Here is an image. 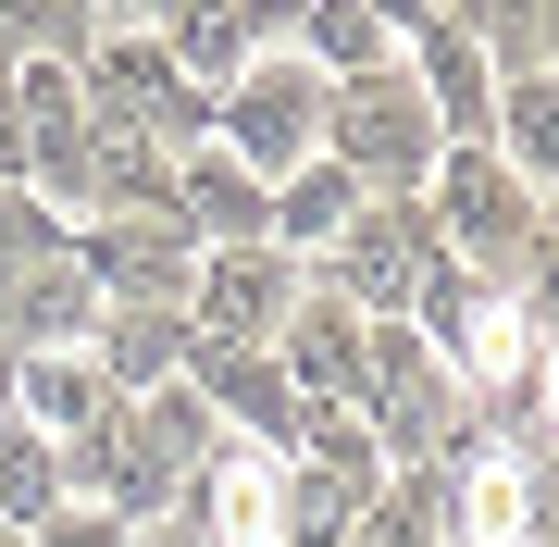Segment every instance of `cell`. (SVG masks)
I'll return each mask as SVG.
<instances>
[{
    "label": "cell",
    "instance_id": "cell-11",
    "mask_svg": "<svg viewBox=\"0 0 559 547\" xmlns=\"http://www.w3.org/2000/svg\"><path fill=\"white\" fill-rule=\"evenodd\" d=\"M112 411H124V399L100 385V361H87V348H38V361H13V424H38L50 448L100 436Z\"/></svg>",
    "mask_w": 559,
    "mask_h": 547
},
{
    "label": "cell",
    "instance_id": "cell-19",
    "mask_svg": "<svg viewBox=\"0 0 559 547\" xmlns=\"http://www.w3.org/2000/svg\"><path fill=\"white\" fill-rule=\"evenodd\" d=\"M25 547H138V523H124V510H87V498H62V510H50V523L25 535Z\"/></svg>",
    "mask_w": 559,
    "mask_h": 547
},
{
    "label": "cell",
    "instance_id": "cell-9",
    "mask_svg": "<svg viewBox=\"0 0 559 547\" xmlns=\"http://www.w3.org/2000/svg\"><path fill=\"white\" fill-rule=\"evenodd\" d=\"M187 385L212 399V424H249V436H299V385H286L274 348H212V336H187Z\"/></svg>",
    "mask_w": 559,
    "mask_h": 547
},
{
    "label": "cell",
    "instance_id": "cell-16",
    "mask_svg": "<svg viewBox=\"0 0 559 547\" xmlns=\"http://www.w3.org/2000/svg\"><path fill=\"white\" fill-rule=\"evenodd\" d=\"M50 510H62V448H50L38 424H0V523L38 535Z\"/></svg>",
    "mask_w": 559,
    "mask_h": 547
},
{
    "label": "cell",
    "instance_id": "cell-5",
    "mask_svg": "<svg viewBox=\"0 0 559 547\" xmlns=\"http://www.w3.org/2000/svg\"><path fill=\"white\" fill-rule=\"evenodd\" d=\"M436 224H423V200H360V224L336 249H323V299H348L360 324H411L423 274H436Z\"/></svg>",
    "mask_w": 559,
    "mask_h": 547
},
{
    "label": "cell",
    "instance_id": "cell-1",
    "mask_svg": "<svg viewBox=\"0 0 559 547\" xmlns=\"http://www.w3.org/2000/svg\"><path fill=\"white\" fill-rule=\"evenodd\" d=\"M423 224H436V249H448L473 286H510L522 249H535V224H547V200L498 163V150H436V175H423Z\"/></svg>",
    "mask_w": 559,
    "mask_h": 547
},
{
    "label": "cell",
    "instance_id": "cell-20",
    "mask_svg": "<svg viewBox=\"0 0 559 547\" xmlns=\"http://www.w3.org/2000/svg\"><path fill=\"white\" fill-rule=\"evenodd\" d=\"M510 286H522V299L547 311V324H559V212L535 224V249H522V274H510Z\"/></svg>",
    "mask_w": 559,
    "mask_h": 547
},
{
    "label": "cell",
    "instance_id": "cell-22",
    "mask_svg": "<svg viewBox=\"0 0 559 547\" xmlns=\"http://www.w3.org/2000/svg\"><path fill=\"white\" fill-rule=\"evenodd\" d=\"M0 424H13V348H0Z\"/></svg>",
    "mask_w": 559,
    "mask_h": 547
},
{
    "label": "cell",
    "instance_id": "cell-6",
    "mask_svg": "<svg viewBox=\"0 0 559 547\" xmlns=\"http://www.w3.org/2000/svg\"><path fill=\"white\" fill-rule=\"evenodd\" d=\"M299 311V262L274 237H237V249H200V286H187V336L212 348H274V324Z\"/></svg>",
    "mask_w": 559,
    "mask_h": 547
},
{
    "label": "cell",
    "instance_id": "cell-3",
    "mask_svg": "<svg viewBox=\"0 0 559 547\" xmlns=\"http://www.w3.org/2000/svg\"><path fill=\"white\" fill-rule=\"evenodd\" d=\"M323 112H336V75H323L311 50H261L249 75L212 100V150H237V163L274 187V175L323 163Z\"/></svg>",
    "mask_w": 559,
    "mask_h": 547
},
{
    "label": "cell",
    "instance_id": "cell-21",
    "mask_svg": "<svg viewBox=\"0 0 559 547\" xmlns=\"http://www.w3.org/2000/svg\"><path fill=\"white\" fill-rule=\"evenodd\" d=\"M373 13H385V25H423V13H436V0H373Z\"/></svg>",
    "mask_w": 559,
    "mask_h": 547
},
{
    "label": "cell",
    "instance_id": "cell-2",
    "mask_svg": "<svg viewBox=\"0 0 559 547\" xmlns=\"http://www.w3.org/2000/svg\"><path fill=\"white\" fill-rule=\"evenodd\" d=\"M323 150L373 187V200H423V175H436L448 124L436 100H423V75H399V62H373V75H336V112H323Z\"/></svg>",
    "mask_w": 559,
    "mask_h": 547
},
{
    "label": "cell",
    "instance_id": "cell-17",
    "mask_svg": "<svg viewBox=\"0 0 559 547\" xmlns=\"http://www.w3.org/2000/svg\"><path fill=\"white\" fill-rule=\"evenodd\" d=\"M311 62H323V75H373V62H385V13H373V0H311Z\"/></svg>",
    "mask_w": 559,
    "mask_h": 547
},
{
    "label": "cell",
    "instance_id": "cell-8",
    "mask_svg": "<svg viewBox=\"0 0 559 547\" xmlns=\"http://www.w3.org/2000/svg\"><path fill=\"white\" fill-rule=\"evenodd\" d=\"M411 38H423V100H436L448 150H485V138H498V62H485V38L448 25V13H423Z\"/></svg>",
    "mask_w": 559,
    "mask_h": 547
},
{
    "label": "cell",
    "instance_id": "cell-15",
    "mask_svg": "<svg viewBox=\"0 0 559 547\" xmlns=\"http://www.w3.org/2000/svg\"><path fill=\"white\" fill-rule=\"evenodd\" d=\"M485 150H498L535 200H559V75H510V87H498V138H485Z\"/></svg>",
    "mask_w": 559,
    "mask_h": 547
},
{
    "label": "cell",
    "instance_id": "cell-4",
    "mask_svg": "<svg viewBox=\"0 0 559 547\" xmlns=\"http://www.w3.org/2000/svg\"><path fill=\"white\" fill-rule=\"evenodd\" d=\"M200 224L187 212H100L75 224V262L100 286V311H187V286H200Z\"/></svg>",
    "mask_w": 559,
    "mask_h": 547
},
{
    "label": "cell",
    "instance_id": "cell-10",
    "mask_svg": "<svg viewBox=\"0 0 559 547\" xmlns=\"http://www.w3.org/2000/svg\"><path fill=\"white\" fill-rule=\"evenodd\" d=\"M274 361H286L299 399H348V411H360V311L323 299V286H299V311L274 324Z\"/></svg>",
    "mask_w": 559,
    "mask_h": 547
},
{
    "label": "cell",
    "instance_id": "cell-12",
    "mask_svg": "<svg viewBox=\"0 0 559 547\" xmlns=\"http://www.w3.org/2000/svg\"><path fill=\"white\" fill-rule=\"evenodd\" d=\"M175 212L200 224L212 249H237V237H274V187H261L237 150H187L175 163Z\"/></svg>",
    "mask_w": 559,
    "mask_h": 547
},
{
    "label": "cell",
    "instance_id": "cell-23",
    "mask_svg": "<svg viewBox=\"0 0 559 547\" xmlns=\"http://www.w3.org/2000/svg\"><path fill=\"white\" fill-rule=\"evenodd\" d=\"M138 547H200V535H138Z\"/></svg>",
    "mask_w": 559,
    "mask_h": 547
},
{
    "label": "cell",
    "instance_id": "cell-14",
    "mask_svg": "<svg viewBox=\"0 0 559 547\" xmlns=\"http://www.w3.org/2000/svg\"><path fill=\"white\" fill-rule=\"evenodd\" d=\"M87 361H100L112 399H150V385H175V373H187V311H100Z\"/></svg>",
    "mask_w": 559,
    "mask_h": 547
},
{
    "label": "cell",
    "instance_id": "cell-7",
    "mask_svg": "<svg viewBox=\"0 0 559 547\" xmlns=\"http://www.w3.org/2000/svg\"><path fill=\"white\" fill-rule=\"evenodd\" d=\"M87 336H100V286H87L75 237H62L50 262H25L13 286H0V348H13V361H38V348H87Z\"/></svg>",
    "mask_w": 559,
    "mask_h": 547
},
{
    "label": "cell",
    "instance_id": "cell-24",
    "mask_svg": "<svg viewBox=\"0 0 559 547\" xmlns=\"http://www.w3.org/2000/svg\"><path fill=\"white\" fill-rule=\"evenodd\" d=\"M0 547H25V535H13V523H0Z\"/></svg>",
    "mask_w": 559,
    "mask_h": 547
},
{
    "label": "cell",
    "instance_id": "cell-13",
    "mask_svg": "<svg viewBox=\"0 0 559 547\" xmlns=\"http://www.w3.org/2000/svg\"><path fill=\"white\" fill-rule=\"evenodd\" d=\"M360 200H373V187H360L336 150H323V163H299V175H274V249H286V262H299V249L323 262V249L360 224Z\"/></svg>",
    "mask_w": 559,
    "mask_h": 547
},
{
    "label": "cell",
    "instance_id": "cell-18",
    "mask_svg": "<svg viewBox=\"0 0 559 547\" xmlns=\"http://www.w3.org/2000/svg\"><path fill=\"white\" fill-rule=\"evenodd\" d=\"M62 237H75V224H62V212L38 200V187H0V286H13L25 262H50Z\"/></svg>",
    "mask_w": 559,
    "mask_h": 547
}]
</instances>
